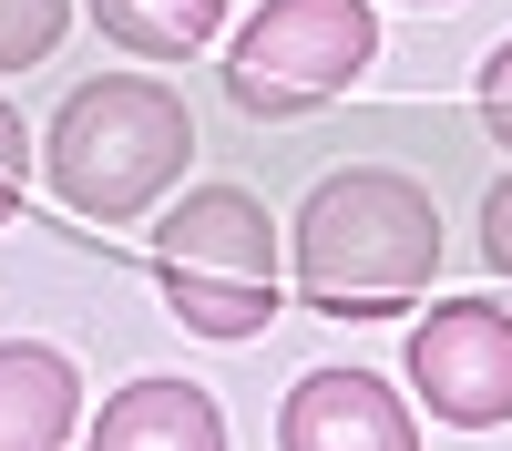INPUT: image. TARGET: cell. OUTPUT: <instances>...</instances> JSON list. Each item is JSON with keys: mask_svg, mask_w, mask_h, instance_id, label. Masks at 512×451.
<instances>
[{"mask_svg": "<svg viewBox=\"0 0 512 451\" xmlns=\"http://www.w3.org/2000/svg\"><path fill=\"white\" fill-rule=\"evenodd\" d=\"M482 123H492V144H512V41L482 62Z\"/></svg>", "mask_w": 512, "mask_h": 451, "instance_id": "obj_11", "label": "cell"}, {"mask_svg": "<svg viewBox=\"0 0 512 451\" xmlns=\"http://www.w3.org/2000/svg\"><path fill=\"white\" fill-rule=\"evenodd\" d=\"M369 52H379L369 0H256L236 52H226V93L256 123H297L328 93H349L369 72Z\"/></svg>", "mask_w": 512, "mask_h": 451, "instance_id": "obj_4", "label": "cell"}, {"mask_svg": "<svg viewBox=\"0 0 512 451\" xmlns=\"http://www.w3.org/2000/svg\"><path fill=\"white\" fill-rule=\"evenodd\" d=\"M154 277L195 339H256L277 318V226L246 185H195L154 226Z\"/></svg>", "mask_w": 512, "mask_h": 451, "instance_id": "obj_3", "label": "cell"}, {"mask_svg": "<svg viewBox=\"0 0 512 451\" xmlns=\"http://www.w3.org/2000/svg\"><path fill=\"white\" fill-rule=\"evenodd\" d=\"M185 154H195V113L164 93V82H134V72L82 82L52 113V185H62L72 216H93V226H123V216H144V205H164L175 175H185Z\"/></svg>", "mask_w": 512, "mask_h": 451, "instance_id": "obj_2", "label": "cell"}, {"mask_svg": "<svg viewBox=\"0 0 512 451\" xmlns=\"http://www.w3.org/2000/svg\"><path fill=\"white\" fill-rule=\"evenodd\" d=\"M410 390L431 400V421H451V431L512 421V308H492V298L431 308L410 328Z\"/></svg>", "mask_w": 512, "mask_h": 451, "instance_id": "obj_5", "label": "cell"}, {"mask_svg": "<svg viewBox=\"0 0 512 451\" xmlns=\"http://www.w3.org/2000/svg\"><path fill=\"white\" fill-rule=\"evenodd\" d=\"M21 175H31V144H21V113L0 103V216L21 205Z\"/></svg>", "mask_w": 512, "mask_h": 451, "instance_id": "obj_13", "label": "cell"}, {"mask_svg": "<svg viewBox=\"0 0 512 451\" xmlns=\"http://www.w3.org/2000/svg\"><path fill=\"white\" fill-rule=\"evenodd\" d=\"M93 451H226V421L195 380H123L93 421Z\"/></svg>", "mask_w": 512, "mask_h": 451, "instance_id": "obj_7", "label": "cell"}, {"mask_svg": "<svg viewBox=\"0 0 512 451\" xmlns=\"http://www.w3.org/2000/svg\"><path fill=\"white\" fill-rule=\"evenodd\" d=\"M82 421V380L62 349L0 339V451H62Z\"/></svg>", "mask_w": 512, "mask_h": 451, "instance_id": "obj_8", "label": "cell"}, {"mask_svg": "<svg viewBox=\"0 0 512 451\" xmlns=\"http://www.w3.org/2000/svg\"><path fill=\"white\" fill-rule=\"evenodd\" d=\"M62 11H72V0H0V72H31L41 52H52Z\"/></svg>", "mask_w": 512, "mask_h": 451, "instance_id": "obj_10", "label": "cell"}, {"mask_svg": "<svg viewBox=\"0 0 512 451\" xmlns=\"http://www.w3.org/2000/svg\"><path fill=\"white\" fill-rule=\"evenodd\" d=\"M441 267V205L420 195L390 164H349L308 195L297 216V287L328 308V318H379L420 298Z\"/></svg>", "mask_w": 512, "mask_h": 451, "instance_id": "obj_1", "label": "cell"}, {"mask_svg": "<svg viewBox=\"0 0 512 451\" xmlns=\"http://www.w3.org/2000/svg\"><path fill=\"white\" fill-rule=\"evenodd\" d=\"M93 21H103V41H123L144 62H195L216 41L226 0H93Z\"/></svg>", "mask_w": 512, "mask_h": 451, "instance_id": "obj_9", "label": "cell"}, {"mask_svg": "<svg viewBox=\"0 0 512 451\" xmlns=\"http://www.w3.org/2000/svg\"><path fill=\"white\" fill-rule=\"evenodd\" d=\"M277 451H420L410 410L369 369H308L277 410Z\"/></svg>", "mask_w": 512, "mask_h": 451, "instance_id": "obj_6", "label": "cell"}, {"mask_svg": "<svg viewBox=\"0 0 512 451\" xmlns=\"http://www.w3.org/2000/svg\"><path fill=\"white\" fill-rule=\"evenodd\" d=\"M482 257H492V277H512V175L482 195Z\"/></svg>", "mask_w": 512, "mask_h": 451, "instance_id": "obj_12", "label": "cell"}]
</instances>
